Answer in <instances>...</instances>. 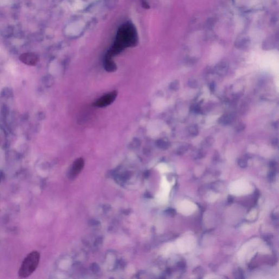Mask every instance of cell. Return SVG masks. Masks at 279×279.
I'll return each mask as SVG.
<instances>
[{
  "mask_svg": "<svg viewBox=\"0 0 279 279\" xmlns=\"http://www.w3.org/2000/svg\"><path fill=\"white\" fill-rule=\"evenodd\" d=\"M238 165L242 168L246 167L247 166V161L244 159H240L238 161Z\"/></svg>",
  "mask_w": 279,
  "mask_h": 279,
  "instance_id": "13",
  "label": "cell"
},
{
  "mask_svg": "<svg viewBox=\"0 0 279 279\" xmlns=\"http://www.w3.org/2000/svg\"><path fill=\"white\" fill-rule=\"evenodd\" d=\"M84 163L82 159L76 160L73 166L72 174L76 175L77 174H78L80 172V171L81 170L82 167L84 166Z\"/></svg>",
  "mask_w": 279,
  "mask_h": 279,
  "instance_id": "5",
  "label": "cell"
},
{
  "mask_svg": "<svg viewBox=\"0 0 279 279\" xmlns=\"http://www.w3.org/2000/svg\"><path fill=\"white\" fill-rule=\"evenodd\" d=\"M187 84H188V86L191 88H196L198 87V81L196 80L194 78H191L190 80H189Z\"/></svg>",
  "mask_w": 279,
  "mask_h": 279,
  "instance_id": "11",
  "label": "cell"
},
{
  "mask_svg": "<svg viewBox=\"0 0 279 279\" xmlns=\"http://www.w3.org/2000/svg\"><path fill=\"white\" fill-rule=\"evenodd\" d=\"M0 91H1V87H0Z\"/></svg>",
  "mask_w": 279,
  "mask_h": 279,
  "instance_id": "19",
  "label": "cell"
},
{
  "mask_svg": "<svg viewBox=\"0 0 279 279\" xmlns=\"http://www.w3.org/2000/svg\"><path fill=\"white\" fill-rule=\"evenodd\" d=\"M117 93L116 92H110L104 95L95 103V105L99 107H104L111 104L116 99Z\"/></svg>",
  "mask_w": 279,
  "mask_h": 279,
  "instance_id": "2",
  "label": "cell"
},
{
  "mask_svg": "<svg viewBox=\"0 0 279 279\" xmlns=\"http://www.w3.org/2000/svg\"><path fill=\"white\" fill-rule=\"evenodd\" d=\"M250 44V41L248 38H242L236 41L235 46L239 49H245L247 48Z\"/></svg>",
  "mask_w": 279,
  "mask_h": 279,
  "instance_id": "6",
  "label": "cell"
},
{
  "mask_svg": "<svg viewBox=\"0 0 279 279\" xmlns=\"http://www.w3.org/2000/svg\"><path fill=\"white\" fill-rule=\"evenodd\" d=\"M275 41H274V38H272V37L265 41V43H264L263 44V48L266 50L271 49L274 47L275 44Z\"/></svg>",
  "mask_w": 279,
  "mask_h": 279,
  "instance_id": "8",
  "label": "cell"
},
{
  "mask_svg": "<svg viewBox=\"0 0 279 279\" xmlns=\"http://www.w3.org/2000/svg\"><path fill=\"white\" fill-rule=\"evenodd\" d=\"M41 254L37 251L30 252L24 259L19 270L18 275L20 278H27L31 276L38 267Z\"/></svg>",
  "mask_w": 279,
  "mask_h": 279,
  "instance_id": "1",
  "label": "cell"
},
{
  "mask_svg": "<svg viewBox=\"0 0 279 279\" xmlns=\"http://www.w3.org/2000/svg\"><path fill=\"white\" fill-rule=\"evenodd\" d=\"M83 25L81 23H75L67 27V32L70 34H78L82 30Z\"/></svg>",
  "mask_w": 279,
  "mask_h": 279,
  "instance_id": "4",
  "label": "cell"
},
{
  "mask_svg": "<svg viewBox=\"0 0 279 279\" xmlns=\"http://www.w3.org/2000/svg\"><path fill=\"white\" fill-rule=\"evenodd\" d=\"M187 150V146H182L179 148V150H178V153L179 154H182L184 153L185 152H186Z\"/></svg>",
  "mask_w": 279,
  "mask_h": 279,
  "instance_id": "14",
  "label": "cell"
},
{
  "mask_svg": "<svg viewBox=\"0 0 279 279\" xmlns=\"http://www.w3.org/2000/svg\"><path fill=\"white\" fill-rule=\"evenodd\" d=\"M209 88H210V89L211 91H214L215 89V85L214 82H211L210 84V85H209Z\"/></svg>",
  "mask_w": 279,
  "mask_h": 279,
  "instance_id": "16",
  "label": "cell"
},
{
  "mask_svg": "<svg viewBox=\"0 0 279 279\" xmlns=\"http://www.w3.org/2000/svg\"><path fill=\"white\" fill-rule=\"evenodd\" d=\"M214 142V140L211 136L208 137L204 141V144H206L208 146H211Z\"/></svg>",
  "mask_w": 279,
  "mask_h": 279,
  "instance_id": "12",
  "label": "cell"
},
{
  "mask_svg": "<svg viewBox=\"0 0 279 279\" xmlns=\"http://www.w3.org/2000/svg\"><path fill=\"white\" fill-rule=\"evenodd\" d=\"M234 119V116L232 114L224 115L220 118V123L224 125H228L231 124Z\"/></svg>",
  "mask_w": 279,
  "mask_h": 279,
  "instance_id": "7",
  "label": "cell"
},
{
  "mask_svg": "<svg viewBox=\"0 0 279 279\" xmlns=\"http://www.w3.org/2000/svg\"><path fill=\"white\" fill-rule=\"evenodd\" d=\"M179 87V82L178 80H175L174 81L172 82L170 85V88L174 91L178 90Z\"/></svg>",
  "mask_w": 279,
  "mask_h": 279,
  "instance_id": "10",
  "label": "cell"
},
{
  "mask_svg": "<svg viewBox=\"0 0 279 279\" xmlns=\"http://www.w3.org/2000/svg\"><path fill=\"white\" fill-rule=\"evenodd\" d=\"M228 65L226 62L222 61L218 63L215 67V72L219 75L225 74L227 72Z\"/></svg>",
  "mask_w": 279,
  "mask_h": 279,
  "instance_id": "3",
  "label": "cell"
},
{
  "mask_svg": "<svg viewBox=\"0 0 279 279\" xmlns=\"http://www.w3.org/2000/svg\"><path fill=\"white\" fill-rule=\"evenodd\" d=\"M188 132L191 136H195L198 134V126L195 125L191 126L188 128Z\"/></svg>",
  "mask_w": 279,
  "mask_h": 279,
  "instance_id": "9",
  "label": "cell"
},
{
  "mask_svg": "<svg viewBox=\"0 0 279 279\" xmlns=\"http://www.w3.org/2000/svg\"><path fill=\"white\" fill-rule=\"evenodd\" d=\"M8 70L11 72H14V69H15V67L13 65H9L8 66Z\"/></svg>",
  "mask_w": 279,
  "mask_h": 279,
  "instance_id": "17",
  "label": "cell"
},
{
  "mask_svg": "<svg viewBox=\"0 0 279 279\" xmlns=\"http://www.w3.org/2000/svg\"><path fill=\"white\" fill-rule=\"evenodd\" d=\"M232 201H233V198H232V197H230V198H228V202H230V203H231V202H232Z\"/></svg>",
  "mask_w": 279,
  "mask_h": 279,
  "instance_id": "18",
  "label": "cell"
},
{
  "mask_svg": "<svg viewBox=\"0 0 279 279\" xmlns=\"http://www.w3.org/2000/svg\"><path fill=\"white\" fill-rule=\"evenodd\" d=\"M158 144H159V146L161 148H166L169 146L168 143H167L166 142L163 141H160L158 142Z\"/></svg>",
  "mask_w": 279,
  "mask_h": 279,
  "instance_id": "15",
  "label": "cell"
}]
</instances>
